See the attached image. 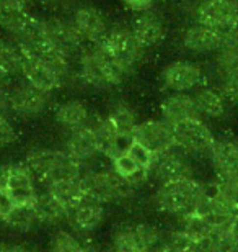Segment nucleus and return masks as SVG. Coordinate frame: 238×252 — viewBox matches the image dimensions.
Here are the masks:
<instances>
[{
  "mask_svg": "<svg viewBox=\"0 0 238 252\" xmlns=\"http://www.w3.org/2000/svg\"><path fill=\"white\" fill-rule=\"evenodd\" d=\"M77 79L88 89L106 92L113 90L128 79V74L101 44L83 48L77 58Z\"/></svg>",
  "mask_w": 238,
  "mask_h": 252,
  "instance_id": "obj_1",
  "label": "nucleus"
},
{
  "mask_svg": "<svg viewBox=\"0 0 238 252\" xmlns=\"http://www.w3.org/2000/svg\"><path fill=\"white\" fill-rule=\"evenodd\" d=\"M26 164L39 182L48 187L62 180L82 177L83 167L64 148H34L26 154Z\"/></svg>",
  "mask_w": 238,
  "mask_h": 252,
  "instance_id": "obj_2",
  "label": "nucleus"
},
{
  "mask_svg": "<svg viewBox=\"0 0 238 252\" xmlns=\"http://www.w3.org/2000/svg\"><path fill=\"white\" fill-rule=\"evenodd\" d=\"M209 187L194 177L161 184L155 195L157 206L168 215L183 218L196 213L201 200L209 193Z\"/></svg>",
  "mask_w": 238,
  "mask_h": 252,
  "instance_id": "obj_3",
  "label": "nucleus"
},
{
  "mask_svg": "<svg viewBox=\"0 0 238 252\" xmlns=\"http://www.w3.org/2000/svg\"><path fill=\"white\" fill-rule=\"evenodd\" d=\"M82 182L88 195L100 200L101 203H121V201L131 198L135 187H132L128 180H124L116 170L105 165H95V167L85 169L82 174Z\"/></svg>",
  "mask_w": 238,
  "mask_h": 252,
  "instance_id": "obj_4",
  "label": "nucleus"
},
{
  "mask_svg": "<svg viewBox=\"0 0 238 252\" xmlns=\"http://www.w3.org/2000/svg\"><path fill=\"white\" fill-rule=\"evenodd\" d=\"M103 46L113 59L121 65V69L128 74H134L142 64L147 49L139 43L129 23H114L111 25L109 33L103 41Z\"/></svg>",
  "mask_w": 238,
  "mask_h": 252,
  "instance_id": "obj_5",
  "label": "nucleus"
},
{
  "mask_svg": "<svg viewBox=\"0 0 238 252\" xmlns=\"http://www.w3.org/2000/svg\"><path fill=\"white\" fill-rule=\"evenodd\" d=\"M51 95L34 87L23 77H17L8 82V103L10 115L22 120H34L46 113L51 105Z\"/></svg>",
  "mask_w": 238,
  "mask_h": 252,
  "instance_id": "obj_6",
  "label": "nucleus"
},
{
  "mask_svg": "<svg viewBox=\"0 0 238 252\" xmlns=\"http://www.w3.org/2000/svg\"><path fill=\"white\" fill-rule=\"evenodd\" d=\"M173 134L176 146L185 151L189 158L207 159L215 141L214 133L206 125L204 118L186 120L173 125Z\"/></svg>",
  "mask_w": 238,
  "mask_h": 252,
  "instance_id": "obj_7",
  "label": "nucleus"
},
{
  "mask_svg": "<svg viewBox=\"0 0 238 252\" xmlns=\"http://www.w3.org/2000/svg\"><path fill=\"white\" fill-rule=\"evenodd\" d=\"M74 27L77 28L80 38L83 39L85 46L101 44L109 33L111 23L108 15L103 10L90 3L75 5L69 13Z\"/></svg>",
  "mask_w": 238,
  "mask_h": 252,
  "instance_id": "obj_8",
  "label": "nucleus"
},
{
  "mask_svg": "<svg viewBox=\"0 0 238 252\" xmlns=\"http://www.w3.org/2000/svg\"><path fill=\"white\" fill-rule=\"evenodd\" d=\"M161 84L168 92H189L206 84L202 65L191 59H175L161 69Z\"/></svg>",
  "mask_w": 238,
  "mask_h": 252,
  "instance_id": "obj_9",
  "label": "nucleus"
},
{
  "mask_svg": "<svg viewBox=\"0 0 238 252\" xmlns=\"http://www.w3.org/2000/svg\"><path fill=\"white\" fill-rule=\"evenodd\" d=\"M192 174L194 170H192L191 158L178 146L155 154L154 162L149 169V179L155 180L160 185L180 179H189Z\"/></svg>",
  "mask_w": 238,
  "mask_h": 252,
  "instance_id": "obj_10",
  "label": "nucleus"
},
{
  "mask_svg": "<svg viewBox=\"0 0 238 252\" xmlns=\"http://www.w3.org/2000/svg\"><path fill=\"white\" fill-rule=\"evenodd\" d=\"M129 25L132 28L135 38L139 39V43L147 51L159 48L166 39V34H168L165 18L154 8L137 12Z\"/></svg>",
  "mask_w": 238,
  "mask_h": 252,
  "instance_id": "obj_11",
  "label": "nucleus"
},
{
  "mask_svg": "<svg viewBox=\"0 0 238 252\" xmlns=\"http://www.w3.org/2000/svg\"><path fill=\"white\" fill-rule=\"evenodd\" d=\"M194 18L215 32L222 30L238 22V0H197Z\"/></svg>",
  "mask_w": 238,
  "mask_h": 252,
  "instance_id": "obj_12",
  "label": "nucleus"
},
{
  "mask_svg": "<svg viewBox=\"0 0 238 252\" xmlns=\"http://www.w3.org/2000/svg\"><path fill=\"white\" fill-rule=\"evenodd\" d=\"M132 139L145 146V148L150 149L154 154L163 153V151L176 146L173 126L170 123H166L163 118H160V120L150 118V120L140 122L134 131Z\"/></svg>",
  "mask_w": 238,
  "mask_h": 252,
  "instance_id": "obj_13",
  "label": "nucleus"
},
{
  "mask_svg": "<svg viewBox=\"0 0 238 252\" xmlns=\"http://www.w3.org/2000/svg\"><path fill=\"white\" fill-rule=\"evenodd\" d=\"M64 149L82 165L83 170L98 165L100 158H103L90 126L70 129L65 138Z\"/></svg>",
  "mask_w": 238,
  "mask_h": 252,
  "instance_id": "obj_14",
  "label": "nucleus"
},
{
  "mask_svg": "<svg viewBox=\"0 0 238 252\" xmlns=\"http://www.w3.org/2000/svg\"><path fill=\"white\" fill-rule=\"evenodd\" d=\"M8 182L7 191L10 198L15 205H33L36 200L38 190H36V177L31 172L26 160L23 162H13L8 165Z\"/></svg>",
  "mask_w": 238,
  "mask_h": 252,
  "instance_id": "obj_15",
  "label": "nucleus"
},
{
  "mask_svg": "<svg viewBox=\"0 0 238 252\" xmlns=\"http://www.w3.org/2000/svg\"><path fill=\"white\" fill-rule=\"evenodd\" d=\"M217 177L238 175V138L232 133L215 136L209 158Z\"/></svg>",
  "mask_w": 238,
  "mask_h": 252,
  "instance_id": "obj_16",
  "label": "nucleus"
},
{
  "mask_svg": "<svg viewBox=\"0 0 238 252\" xmlns=\"http://www.w3.org/2000/svg\"><path fill=\"white\" fill-rule=\"evenodd\" d=\"M22 77L33 84L34 87L44 90L48 94H54L55 90L62 89L67 79L51 64L41 61V59L25 56L22 65Z\"/></svg>",
  "mask_w": 238,
  "mask_h": 252,
  "instance_id": "obj_17",
  "label": "nucleus"
},
{
  "mask_svg": "<svg viewBox=\"0 0 238 252\" xmlns=\"http://www.w3.org/2000/svg\"><path fill=\"white\" fill-rule=\"evenodd\" d=\"M181 46L196 56H207L219 51L220 39L214 28L194 20L181 33Z\"/></svg>",
  "mask_w": 238,
  "mask_h": 252,
  "instance_id": "obj_18",
  "label": "nucleus"
},
{
  "mask_svg": "<svg viewBox=\"0 0 238 252\" xmlns=\"http://www.w3.org/2000/svg\"><path fill=\"white\" fill-rule=\"evenodd\" d=\"M88 126H90V129H92V133L96 139V144H98L103 158L113 159L114 156H118L119 153H124V151L128 149L129 143L132 141V138L121 136L106 115L105 117L95 115Z\"/></svg>",
  "mask_w": 238,
  "mask_h": 252,
  "instance_id": "obj_19",
  "label": "nucleus"
},
{
  "mask_svg": "<svg viewBox=\"0 0 238 252\" xmlns=\"http://www.w3.org/2000/svg\"><path fill=\"white\" fill-rule=\"evenodd\" d=\"M161 118L171 126L186 120L202 118L197 110L196 100L189 92H170L160 102Z\"/></svg>",
  "mask_w": 238,
  "mask_h": 252,
  "instance_id": "obj_20",
  "label": "nucleus"
},
{
  "mask_svg": "<svg viewBox=\"0 0 238 252\" xmlns=\"http://www.w3.org/2000/svg\"><path fill=\"white\" fill-rule=\"evenodd\" d=\"M54 118L57 125L67 131L88 126L93 120V112L90 105L82 98H67L54 107Z\"/></svg>",
  "mask_w": 238,
  "mask_h": 252,
  "instance_id": "obj_21",
  "label": "nucleus"
},
{
  "mask_svg": "<svg viewBox=\"0 0 238 252\" xmlns=\"http://www.w3.org/2000/svg\"><path fill=\"white\" fill-rule=\"evenodd\" d=\"M103 205L105 203L87 193L74 208L69 210L67 221H70L74 228H79L80 231H93L98 228L105 218Z\"/></svg>",
  "mask_w": 238,
  "mask_h": 252,
  "instance_id": "obj_22",
  "label": "nucleus"
},
{
  "mask_svg": "<svg viewBox=\"0 0 238 252\" xmlns=\"http://www.w3.org/2000/svg\"><path fill=\"white\" fill-rule=\"evenodd\" d=\"M192 97L196 100L197 110H199L202 118L219 120L225 117L229 100L217 85L202 84L201 87H197L192 92Z\"/></svg>",
  "mask_w": 238,
  "mask_h": 252,
  "instance_id": "obj_23",
  "label": "nucleus"
},
{
  "mask_svg": "<svg viewBox=\"0 0 238 252\" xmlns=\"http://www.w3.org/2000/svg\"><path fill=\"white\" fill-rule=\"evenodd\" d=\"M106 117L111 120L118 133L121 136H126V138H132L135 128L140 123L137 110L128 100H114L109 105Z\"/></svg>",
  "mask_w": 238,
  "mask_h": 252,
  "instance_id": "obj_24",
  "label": "nucleus"
},
{
  "mask_svg": "<svg viewBox=\"0 0 238 252\" xmlns=\"http://www.w3.org/2000/svg\"><path fill=\"white\" fill-rule=\"evenodd\" d=\"M23 53L17 43L5 33H0V74L7 80L22 77Z\"/></svg>",
  "mask_w": 238,
  "mask_h": 252,
  "instance_id": "obj_25",
  "label": "nucleus"
},
{
  "mask_svg": "<svg viewBox=\"0 0 238 252\" xmlns=\"http://www.w3.org/2000/svg\"><path fill=\"white\" fill-rule=\"evenodd\" d=\"M31 206L38 218V223L54 226L62 223V221H67L69 218L67 208L64 205H60L49 190L43 191V193H38L36 200L33 201Z\"/></svg>",
  "mask_w": 238,
  "mask_h": 252,
  "instance_id": "obj_26",
  "label": "nucleus"
},
{
  "mask_svg": "<svg viewBox=\"0 0 238 252\" xmlns=\"http://www.w3.org/2000/svg\"><path fill=\"white\" fill-rule=\"evenodd\" d=\"M31 15L29 8L20 7L12 0H0V32L13 38Z\"/></svg>",
  "mask_w": 238,
  "mask_h": 252,
  "instance_id": "obj_27",
  "label": "nucleus"
},
{
  "mask_svg": "<svg viewBox=\"0 0 238 252\" xmlns=\"http://www.w3.org/2000/svg\"><path fill=\"white\" fill-rule=\"evenodd\" d=\"M48 190L54 195V198L57 200L60 205H64L65 208H67V211L70 208H74V206L87 195V190H85L82 177L55 182L53 185H49Z\"/></svg>",
  "mask_w": 238,
  "mask_h": 252,
  "instance_id": "obj_28",
  "label": "nucleus"
},
{
  "mask_svg": "<svg viewBox=\"0 0 238 252\" xmlns=\"http://www.w3.org/2000/svg\"><path fill=\"white\" fill-rule=\"evenodd\" d=\"M211 191L232 211H238V175L234 177H217Z\"/></svg>",
  "mask_w": 238,
  "mask_h": 252,
  "instance_id": "obj_29",
  "label": "nucleus"
},
{
  "mask_svg": "<svg viewBox=\"0 0 238 252\" xmlns=\"http://www.w3.org/2000/svg\"><path fill=\"white\" fill-rule=\"evenodd\" d=\"M3 223H7L8 228H12L13 231L28 233V231H31L33 226L38 223V218H36V215H34V210L31 205H26V206L15 205Z\"/></svg>",
  "mask_w": 238,
  "mask_h": 252,
  "instance_id": "obj_30",
  "label": "nucleus"
},
{
  "mask_svg": "<svg viewBox=\"0 0 238 252\" xmlns=\"http://www.w3.org/2000/svg\"><path fill=\"white\" fill-rule=\"evenodd\" d=\"M134 234L137 239V244L142 252H157L155 249L163 246V233L154 224L142 223L134 226Z\"/></svg>",
  "mask_w": 238,
  "mask_h": 252,
  "instance_id": "obj_31",
  "label": "nucleus"
},
{
  "mask_svg": "<svg viewBox=\"0 0 238 252\" xmlns=\"http://www.w3.org/2000/svg\"><path fill=\"white\" fill-rule=\"evenodd\" d=\"M109 252H142L134 234V226H124L114 233Z\"/></svg>",
  "mask_w": 238,
  "mask_h": 252,
  "instance_id": "obj_32",
  "label": "nucleus"
},
{
  "mask_svg": "<svg viewBox=\"0 0 238 252\" xmlns=\"http://www.w3.org/2000/svg\"><path fill=\"white\" fill-rule=\"evenodd\" d=\"M196 239H192L191 236H188L185 231L176 229L171 231L166 236H163V246L161 251L166 252H191L194 248Z\"/></svg>",
  "mask_w": 238,
  "mask_h": 252,
  "instance_id": "obj_33",
  "label": "nucleus"
},
{
  "mask_svg": "<svg viewBox=\"0 0 238 252\" xmlns=\"http://www.w3.org/2000/svg\"><path fill=\"white\" fill-rule=\"evenodd\" d=\"M82 246L72 234L67 231H57L51 238L48 252H80Z\"/></svg>",
  "mask_w": 238,
  "mask_h": 252,
  "instance_id": "obj_34",
  "label": "nucleus"
},
{
  "mask_svg": "<svg viewBox=\"0 0 238 252\" xmlns=\"http://www.w3.org/2000/svg\"><path fill=\"white\" fill-rule=\"evenodd\" d=\"M128 153L132 156L134 160L137 162L140 167L145 169V170H149L150 169V165L152 162H154V158H155V154L152 153L150 149H147L145 146H142L140 143H137V141H131L129 146H128Z\"/></svg>",
  "mask_w": 238,
  "mask_h": 252,
  "instance_id": "obj_35",
  "label": "nucleus"
},
{
  "mask_svg": "<svg viewBox=\"0 0 238 252\" xmlns=\"http://www.w3.org/2000/svg\"><path fill=\"white\" fill-rule=\"evenodd\" d=\"M18 131L7 115H0V149L17 143Z\"/></svg>",
  "mask_w": 238,
  "mask_h": 252,
  "instance_id": "obj_36",
  "label": "nucleus"
},
{
  "mask_svg": "<svg viewBox=\"0 0 238 252\" xmlns=\"http://www.w3.org/2000/svg\"><path fill=\"white\" fill-rule=\"evenodd\" d=\"M70 2H72V0H34V3L41 5L49 13H59L60 10L69 7Z\"/></svg>",
  "mask_w": 238,
  "mask_h": 252,
  "instance_id": "obj_37",
  "label": "nucleus"
},
{
  "mask_svg": "<svg viewBox=\"0 0 238 252\" xmlns=\"http://www.w3.org/2000/svg\"><path fill=\"white\" fill-rule=\"evenodd\" d=\"M121 2L129 10H132L134 13H137V12H144V10L154 8L157 0H121Z\"/></svg>",
  "mask_w": 238,
  "mask_h": 252,
  "instance_id": "obj_38",
  "label": "nucleus"
},
{
  "mask_svg": "<svg viewBox=\"0 0 238 252\" xmlns=\"http://www.w3.org/2000/svg\"><path fill=\"white\" fill-rule=\"evenodd\" d=\"M0 115H10V103H8V82L0 84Z\"/></svg>",
  "mask_w": 238,
  "mask_h": 252,
  "instance_id": "obj_39",
  "label": "nucleus"
},
{
  "mask_svg": "<svg viewBox=\"0 0 238 252\" xmlns=\"http://www.w3.org/2000/svg\"><path fill=\"white\" fill-rule=\"evenodd\" d=\"M229 233H230L232 239L235 241V244L238 248V211H235V216H234V220H232V223H230Z\"/></svg>",
  "mask_w": 238,
  "mask_h": 252,
  "instance_id": "obj_40",
  "label": "nucleus"
},
{
  "mask_svg": "<svg viewBox=\"0 0 238 252\" xmlns=\"http://www.w3.org/2000/svg\"><path fill=\"white\" fill-rule=\"evenodd\" d=\"M8 165L0 164V189L7 190V182H8Z\"/></svg>",
  "mask_w": 238,
  "mask_h": 252,
  "instance_id": "obj_41",
  "label": "nucleus"
},
{
  "mask_svg": "<svg viewBox=\"0 0 238 252\" xmlns=\"http://www.w3.org/2000/svg\"><path fill=\"white\" fill-rule=\"evenodd\" d=\"M7 252H31V251L25 248V246H8Z\"/></svg>",
  "mask_w": 238,
  "mask_h": 252,
  "instance_id": "obj_42",
  "label": "nucleus"
},
{
  "mask_svg": "<svg viewBox=\"0 0 238 252\" xmlns=\"http://www.w3.org/2000/svg\"><path fill=\"white\" fill-rule=\"evenodd\" d=\"M13 3L20 5V7H25V8H29V5L34 3V0H12Z\"/></svg>",
  "mask_w": 238,
  "mask_h": 252,
  "instance_id": "obj_43",
  "label": "nucleus"
},
{
  "mask_svg": "<svg viewBox=\"0 0 238 252\" xmlns=\"http://www.w3.org/2000/svg\"><path fill=\"white\" fill-rule=\"evenodd\" d=\"M80 252H98V251H96L93 246H82V251Z\"/></svg>",
  "mask_w": 238,
  "mask_h": 252,
  "instance_id": "obj_44",
  "label": "nucleus"
},
{
  "mask_svg": "<svg viewBox=\"0 0 238 252\" xmlns=\"http://www.w3.org/2000/svg\"><path fill=\"white\" fill-rule=\"evenodd\" d=\"M7 249H8V244L0 243V252H7Z\"/></svg>",
  "mask_w": 238,
  "mask_h": 252,
  "instance_id": "obj_45",
  "label": "nucleus"
},
{
  "mask_svg": "<svg viewBox=\"0 0 238 252\" xmlns=\"http://www.w3.org/2000/svg\"><path fill=\"white\" fill-rule=\"evenodd\" d=\"M7 82H10V80H7L2 74H0V84H7Z\"/></svg>",
  "mask_w": 238,
  "mask_h": 252,
  "instance_id": "obj_46",
  "label": "nucleus"
},
{
  "mask_svg": "<svg viewBox=\"0 0 238 252\" xmlns=\"http://www.w3.org/2000/svg\"><path fill=\"white\" fill-rule=\"evenodd\" d=\"M159 252H166V251H159Z\"/></svg>",
  "mask_w": 238,
  "mask_h": 252,
  "instance_id": "obj_47",
  "label": "nucleus"
}]
</instances>
